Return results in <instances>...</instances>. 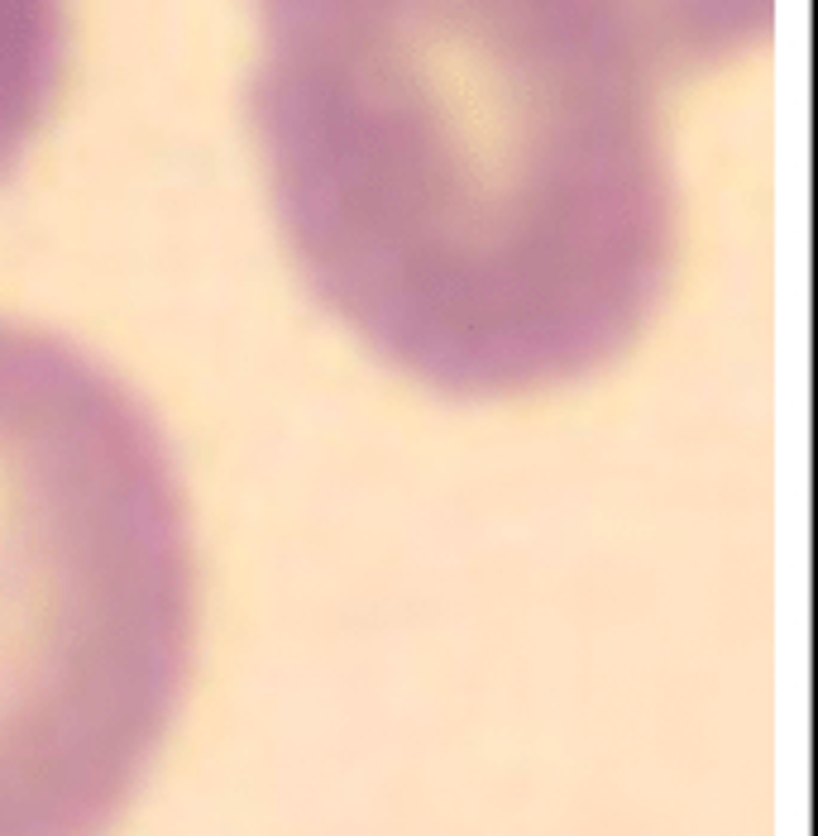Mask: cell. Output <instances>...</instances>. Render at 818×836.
<instances>
[{"label":"cell","mask_w":818,"mask_h":836,"mask_svg":"<svg viewBox=\"0 0 818 836\" xmlns=\"http://www.w3.org/2000/svg\"><path fill=\"white\" fill-rule=\"evenodd\" d=\"M254 6L273 211L374 359L493 401L632 349L666 282V191L580 0Z\"/></svg>","instance_id":"1"},{"label":"cell","mask_w":818,"mask_h":836,"mask_svg":"<svg viewBox=\"0 0 818 836\" xmlns=\"http://www.w3.org/2000/svg\"><path fill=\"white\" fill-rule=\"evenodd\" d=\"M197 646L187 497L154 411L53 330L0 320V836H106Z\"/></svg>","instance_id":"2"},{"label":"cell","mask_w":818,"mask_h":836,"mask_svg":"<svg viewBox=\"0 0 818 836\" xmlns=\"http://www.w3.org/2000/svg\"><path fill=\"white\" fill-rule=\"evenodd\" d=\"M68 62V0H0V182L43 130Z\"/></svg>","instance_id":"3"}]
</instances>
